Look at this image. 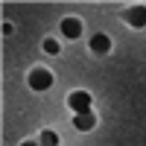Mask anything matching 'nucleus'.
I'll list each match as a JSON object with an SVG mask.
<instances>
[{"label":"nucleus","instance_id":"nucleus-1","mask_svg":"<svg viewBox=\"0 0 146 146\" xmlns=\"http://www.w3.org/2000/svg\"><path fill=\"white\" fill-rule=\"evenodd\" d=\"M50 85H53V73H50V70L35 67V70L29 73V88H32V91H47Z\"/></svg>","mask_w":146,"mask_h":146},{"label":"nucleus","instance_id":"nucleus-3","mask_svg":"<svg viewBox=\"0 0 146 146\" xmlns=\"http://www.w3.org/2000/svg\"><path fill=\"white\" fill-rule=\"evenodd\" d=\"M126 21H129L135 29H143V27H146V6H131V9L126 12Z\"/></svg>","mask_w":146,"mask_h":146},{"label":"nucleus","instance_id":"nucleus-9","mask_svg":"<svg viewBox=\"0 0 146 146\" xmlns=\"http://www.w3.org/2000/svg\"><path fill=\"white\" fill-rule=\"evenodd\" d=\"M23 146H35V143H23Z\"/></svg>","mask_w":146,"mask_h":146},{"label":"nucleus","instance_id":"nucleus-2","mask_svg":"<svg viewBox=\"0 0 146 146\" xmlns=\"http://www.w3.org/2000/svg\"><path fill=\"white\" fill-rule=\"evenodd\" d=\"M67 102H70V108L76 114H88L91 111V94H85V91H73L67 96Z\"/></svg>","mask_w":146,"mask_h":146},{"label":"nucleus","instance_id":"nucleus-5","mask_svg":"<svg viewBox=\"0 0 146 146\" xmlns=\"http://www.w3.org/2000/svg\"><path fill=\"white\" fill-rule=\"evenodd\" d=\"M94 123H96V117H94L91 111H88V114H76V117H73V126H76L79 131H91Z\"/></svg>","mask_w":146,"mask_h":146},{"label":"nucleus","instance_id":"nucleus-4","mask_svg":"<svg viewBox=\"0 0 146 146\" xmlns=\"http://www.w3.org/2000/svg\"><path fill=\"white\" fill-rule=\"evenodd\" d=\"M62 32L67 35V38H79V35H82V23L76 18H64L62 21Z\"/></svg>","mask_w":146,"mask_h":146},{"label":"nucleus","instance_id":"nucleus-7","mask_svg":"<svg viewBox=\"0 0 146 146\" xmlns=\"http://www.w3.org/2000/svg\"><path fill=\"white\" fill-rule=\"evenodd\" d=\"M41 146H58L56 131H44V135H41Z\"/></svg>","mask_w":146,"mask_h":146},{"label":"nucleus","instance_id":"nucleus-6","mask_svg":"<svg viewBox=\"0 0 146 146\" xmlns=\"http://www.w3.org/2000/svg\"><path fill=\"white\" fill-rule=\"evenodd\" d=\"M91 50L94 53H108L111 50V38H108V35H94L91 38Z\"/></svg>","mask_w":146,"mask_h":146},{"label":"nucleus","instance_id":"nucleus-8","mask_svg":"<svg viewBox=\"0 0 146 146\" xmlns=\"http://www.w3.org/2000/svg\"><path fill=\"white\" fill-rule=\"evenodd\" d=\"M44 50L50 53V56H56V53H58V44H56L53 38H47V41H44Z\"/></svg>","mask_w":146,"mask_h":146}]
</instances>
